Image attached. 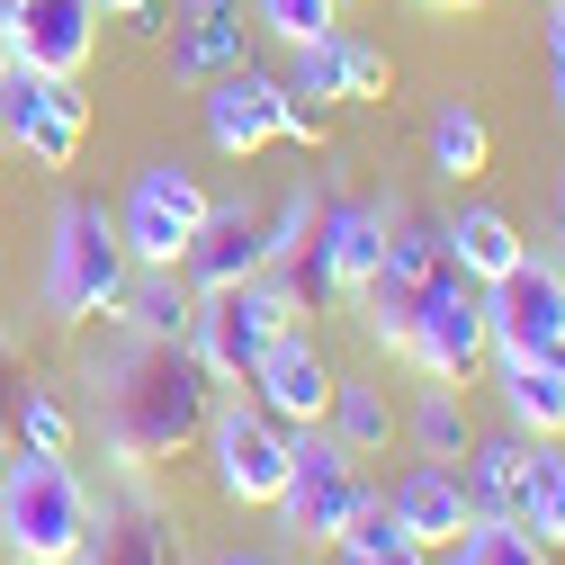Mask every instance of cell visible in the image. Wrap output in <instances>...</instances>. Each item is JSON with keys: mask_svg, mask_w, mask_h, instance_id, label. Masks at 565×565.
<instances>
[{"mask_svg": "<svg viewBox=\"0 0 565 565\" xmlns=\"http://www.w3.org/2000/svg\"><path fill=\"white\" fill-rule=\"evenodd\" d=\"M82 386L99 404V440H108L117 476H153V467L189 458L206 431V404H216V377L180 341H135L117 315L90 323V341H82Z\"/></svg>", "mask_w": 565, "mask_h": 565, "instance_id": "cell-1", "label": "cell"}, {"mask_svg": "<svg viewBox=\"0 0 565 565\" xmlns=\"http://www.w3.org/2000/svg\"><path fill=\"white\" fill-rule=\"evenodd\" d=\"M126 288H135V260L117 243V216L99 198H63L45 216V252H36V306L63 332H90L126 306Z\"/></svg>", "mask_w": 565, "mask_h": 565, "instance_id": "cell-2", "label": "cell"}, {"mask_svg": "<svg viewBox=\"0 0 565 565\" xmlns=\"http://www.w3.org/2000/svg\"><path fill=\"white\" fill-rule=\"evenodd\" d=\"M90 539V484L73 449L0 458V565H73Z\"/></svg>", "mask_w": 565, "mask_h": 565, "instance_id": "cell-3", "label": "cell"}, {"mask_svg": "<svg viewBox=\"0 0 565 565\" xmlns=\"http://www.w3.org/2000/svg\"><path fill=\"white\" fill-rule=\"evenodd\" d=\"M395 360H404L413 377H431V386H476V377L493 369L484 288H476L458 260H440V269L413 288V315H404V350H395Z\"/></svg>", "mask_w": 565, "mask_h": 565, "instance_id": "cell-4", "label": "cell"}, {"mask_svg": "<svg viewBox=\"0 0 565 565\" xmlns=\"http://www.w3.org/2000/svg\"><path fill=\"white\" fill-rule=\"evenodd\" d=\"M288 323H306L297 315V297L278 288V269H260V278H234V288H206L198 297V315H189V332H180V350L216 377V386H243L252 377V360L288 332Z\"/></svg>", "mask_w": 565, "mask_h": 565, "instance_id": "cell-5", "label": "cell"}, {"mask_svg": "<svg viewBox=\"0 0 565 565\" xmlns=\"http://www.w3.org/2000/svg\"><path fill=\"white\" fill-rule=\"evenodd\" d=\"M206 180H198V162H180V153H153V162H135L126 171V189H117V243H126V260L135 269H180V252H189V234L206 225Z\"/></svg>", "mask_w": 565, "mask_h": 565, "instance_id": "cell-6", "label": "cell"}, {"mask_svg": "<svg viewBox=\"0 0 565 565\" xmlns=\"http://www.w3.org/2000/svg\"><path fill=\"white\" fill-rule=\"evenodd\" d=\"M206 484H216V503L234 512H269L278 484H288V422H269L252 395H216L206 404Z\"/></svg>", "mask_w": 565, "mask_h": 565, "instance_id": "cell-7", "label": "cell"}, {"mask_svg": "<svg viewBox=\"0 0 565 565\" xmlns=\"http://www.w3.org/2000/svg\"><path fill=\"white\" fill-rule=\"evenodd\" d=\"M0 145L28 153L36 171H73L82 145H90V90H82V73L10 63V82H0Z\"/></svg>", "mask_w": 565, "mask_h": 565, "instance_id": "cell-8", "label": "cell"}, {"mask_svg": "<svg viewBox=\"0 0 565 565\" xmlns=\"http://www.w3.org/2000/svg\"><path fill=\"white\" fill-rule=\"evenodd\" d=\"M360 467H350V449L323 431V422H306V431H288V484H278V539L288 547H332L350 503H360Z\"/></svg>", "mask_w": 565, "mask_h": 565, "instance_id": "cell-9", "label": "cell"}, {"mask_svg": "<svg viewBox=\"0 0 565 565\" xmlns=\"http://www.w3.org/2000/svg\"><path fill=\"white\" fill-rule=\"evenodd\" d=\"M484 341H493V360H565V269H556V252H521L503 278H484Z\"/></svg>", "mask_w": 565, "mask_h": 565, "instance_id": "cell-10", "label": "cell"}, {"mask_svg": "<svg viewBox=\"0 0 565 565\" xmlns=\"http://www.w3.org/2000/svg\"><path fill=\"white\" fill-rule=\"evenodd\" d=\"M332 350L306 332V323H288L260 360H252V377H243V395L269 413V422H288V431H306V422H323V404H332Z\"/></svg>", "mask_w": 565, "mask_h": 565, "instance_id": "cell-11", "label": "cell"}, {"mask_svg": "<svg viewBox=\"0 0 565 565\" xmlns=\"http://www.w3.org/2000/svg\"><path fill=\"white\" fill-rule=\"evenodd\" d=\"M198 90H206L198 117H206V153H216V162H252L260 145H278V99H288V82L260 73L252 54L234 63V73L198 82Z\"/></svg>", "mask_w": 565, "mask_h": 565, "instance_id": "cell-12", "label": "cell"}, {"mask_svg": "<svg viewBox=\"0 0 565 565\" xmlns=\"http://www.w3.org/2000/svg\"><path fill=\"white\" fill-rule=\"evenodd\" d=\"M260 269H269V216L252 198H216L206 225L189 234V252H180V278L206 297V288H234V278H260Z\"/></svg>", "mask_w": 565, "mask_h": 565, "instance_id": "cell-13", "label": "cell"}, {"mask_svg": "<svg viewBox=\"0 0 565 565\" xmlns=\"http://www.w3.org/2000/svg\"><path fill=\"white\" fill-rule=\"evenodd\" d=\"M377 493H386V512L404 521V539H413V547H449V539L476 521L467 484H458V458H404Z\"/></svg>", "mask_w": 565, "mask_h": 565, "instance_id": "cell-14", "label": "cell"}, {"mask_svg": "<svg viewBox=\"0 0 565 565\" xmlns=\"http://www.w3.org/2000/svg\"><path fill=\"white\" fill-rule=\"evenodd\" d=\"M0 45H10V63H36V73H82L99 45V0H19Z\"/></svg>", "mask_w": 565, "mask_h": 565, "instance_id": "cell-15", "label": "cell"}, {"mask_svg": "<svg viewBox=\"0 0 565 565\" xmlns=\"http://www.w3.org/2000/svg\"><path fill=\"white\" fill-rule=\"evenodd\" d=\"M82 565H171V530H162V503L145 493V476H126V493H90V539H82Z\"/></svg>", "mask_w": 565, "mask_h": 565, "instance_id": "cell-16", "label": "cell"}, {"mask_svg": "<svg viewBox=\"0 0 565 565\" xmlns=\"http://www.w3.org/2000/svg\"><path fill=\"white\" fill-rule=\"evenodd\" d=\"M503 512H512L530 539L565 547V440H530V431H521V467H512Z\"/></svg>", "mask_w": 565, "mask_h": 565, "instance_id": "cell-17", "label": "cell"}, {"mask_svg": "<svg viewBox=\"0 0 565 565\" xmlns=\"http://www.w3.org/2000/svg\"><path fill=\"white\" fill-rule=\"evenodd\" d=\"M493 386H503L512 431L565 440V360H493Z\"/></svg>", "mask_w": 565, "mask_h": 565, "instance_id": "cell-18", "label": "cell"}, {"mask_svg": "<svg viewBox=\"0 0 565 565\" xmlns=\"http://www.w3.org/2000/svg\"><path fill=\"white\" fill-rule=\"evenodd\" d=\"M395 404H386V386L377 377H332V404H323V431L350 449V458H386L395 449Z\"/></svg>", "mask_w": 565, "mask_h": 565, "instance_id": "cell-19", "label": "cell"}, {"mask_svg": "<svg viewBox=\"0 0 565 565\" xmlns=\"http://www.w3.org/2000/svg\"><path fill=\"white\" fill-rule=\"evenodd\" d=\"M440 234H449V260L476 278V288H484V278H503V269L530 252L503 206H458V216H440Z\"/></svg>", "mask_w": 565, "mask_h": 565, "instance_id": "cell-20", "label": "cell"}, {"mask_svg": "<svg viewBox=\"0 0 565 565\" xmlns=\"http://www.w3.org/2000/svg\"><path fill=\"white\" fill-rule=\"evenodd\" d=\"M234 63H243V10H225V19H189L180 10V28H171V82L180 90L234 73Z\"/></svg>", "mask_w": 565, "mask_h": 565, "instance_id": "cell-21", "label": "cell"}, {"mask_svg": "<svg viewBox=\"0 0 565 565\" xmlns=\"http://www.w3.org/2000/svg\"><path fill=\"white\" fill-rule=\"evenodd\" d=\"M189 315H198V288H189L180 269H135V288H126V306H117V323H126L135 341H180Z\"/></svg>", "mask_w": 565, "mask_h": 565, "instance_id": "cell-22", "label": "cell"}, {"mask_svg": "<svg viewBox=\"0 0 565 565\" xmlns=\"http://www.w3.org/2000/svg\"><path fill=\"white\" fill-rule=\"evenodd\" d=\"M431 565H556V547L530 539L512 512H476L449 547H431Z\"/></svg>", "mask_w": 565, "mask_h": 565, "instance_id": "cell-23", "label": "cell"}, {"mask_svg": "<svg viewBox=\"0 0 565 565\" xmlns=\"http://www.w3.org/2000/svg\"><path fill=\"white\" fill-rule=\"evenodd\" d=\"M395 440H413V458H467V440H476V422H467V386H431V377H422L413 413L395 422Z\"/></svg>", "mask_w": 565, "mask_h": 565, "instance_id": "cell-24", "label": "cell"}, {"mask_svg": "<svg viewBox=\"0 0 565 565\" xmlns=\"http://www.w3.org/2000/svg\"><path fill=\"white\" fill-rule=\"evenodd\" d=\"M422 153H431V180L458 189V180H476V171L493 162V126H484L467 99H449V108L431 117V135H422Z\"/></svg>", "mask_w": 565, "mask_h": 565, "instance_id": "cell-25", "label": "cell"}, {"mask_svg": "<svg viewBox=\"0 0 565 565\" xmlns=\"http://www.w3.org/2000/svg\"><path fill=\"white\" fill-rule=\"evenodd\" d=\"M512 467H521V431H476L467 458H458V484H467V503L476 512H503V493H512Z\"/></svg>", "mask_w": 565, "mask_h": 565, "instance_id": "cell-26", "label": "cell"}, {"mask_svg": "<svg viewBox=\"0 0 565 565\" xmlns=\"http://www.w3.org/2000/svg\"><path fill=\"white\" fill-rule=\"evenodd\" d=\"M288 82L297 99H315V108H332V99H350V63H341V28L332 36H315V45H288Z\"/></svg>", "mask_w": 565, "mask_h": 565, "instance_id": "cell-27", "label": "cell"}, {"mask_svg": "<svg viewBox=\"0 0 565 565\" xmlns=\"http://www.w3.org/2000/svg\"><path fill=\"white\" fill-rule=\"evenodd\" d=\"M10 440H19V449H73V413H63L54 386L19 377V395H10Z\"/></svg>", "mask_w": 565, "mask_h": 565, "instance_id": "cell-28", "label": "cell"}, {"mask_svg": "<svg viewBox=\"0 0 565 565\" xmlns=\"http://www.w3.org/2000/svg\"><path fill=\"white\" fill-rule=\"evenodd\" d=\"M252 28L278 36V45H315L341 28V0H252Z\"/></svg>", "mask_w": 565, "mask_h": 565, "instance_id": "cell-29", "label": "cell"}, {"mask_svg": "<svg viewBox=\"0 0 565 565\" xmlns=\"http://www.w3.org/2000/svg\"><path fill=\"white\" fill-rule=\"evenodd\" d=\"M341 63H350V99H386V90H395V63H386V45L350 36V28H341Z\"/></svg>", "mask_w": 565, "mask_h": 565, "instance_id": "cell-30", "label": "cell"}, {"mask_svg": "<svg viewBox=\"0 0 565 565\" xmlns=\"http://www.w3.org/2000/svg\"><path fill=\"white\" fill-rule=\"evenodd\" d=\"M278 135H288V145H323V135H332V108H315V99H278Z\"/></svg>", "mask_w": 565, "mask_h": 565, "instance_id": "cell-31", "label": "cell"}, {"mask_svg": "<svg viewBox=\"0 0 565 565\" xmlns=\"http://www.w3.org/2000/svg\"><path fill=\"white\" fill-rule=\"evenodd\" d=\"M99 10H108V19H126V28H153L171 0H99Z\"/></svg>", "mask_w": 565, "mask_h": 565, "instance_id": "cell-32", "label": "cell"}, {"mask_svg": "<svg viewBox=\"0 0 565 565\" xmlns=\"http://www.w3.org/2000/svg\"><path fill=\"white\" fill-rule=\"evenodd\" d=\"M332 565H431V547H386V556H332Z\"/></svg>", "mask_w": 565, "mask_h": 565, "instance_id": "cell-33", "label": "cell"}, {"mask_svg": "<svg viewBox=\"0 0 565 565\" xmlns=\"http://www.w3.org/2000/svg\"><path fill=\"white\" fill-rule=\"evenodd\" d=\"M10 395H19V360H10V341H0V422H10Z\"/></svg>", "mask_w": 565, "mask_h": 565, "instance_id": "cell-34", "label": "cell"}, {"mask_svg": "<svg viewBox=\"0 0 565 565\" xmlns=\"http://www.w3.org/2000/svg\"><path fill=\"white\" fill-rule=\"evenodd\" d=\"M547 63H565V0H547Z\"/></svg>", "mask_w": 565, "mask_h": 565, "instance_id": "cell-35", "label": "cell"}, {"mask_svg": "<svg viewBox=\"0 0 565 565\" xmlns=\"http://www.w3.org/2000/svg\"><path fill=\"white\" fill-rule=\"evenodd\" d=\"M547 99H556V117H565V63H547Z\"/></svg>", "mask_w": 565, "mask_h": 565, "instance_id": "cell-36", "label": "cell"}, {"mask_svg": "<svg viewBox=\"0 0 565 565\" xmlns=\"http://www.w3.org/2000/svg\"><path fill=\"white\" fill-rule=\"evenodd\" d=\"M413 10H440V19H458V10H476V0H413Z\"/></svg>", "mask_w": 565, "mask_h": 565, "instance_id": "cell-37", "label": "cell"}, {"mask_svg": "<svg viewBox=\"0 0 565 565\" xmlns=\"http://www.w3.org/2000/svg\"><path fill=\"white\" fill-rule=\"evenodd\" d=\"M216 565H269V556H252V547H225V556H216Z\"/></svg>", "mask_w": 565, "mask_h": 565, "instance_id": "cell-38", "label": "cell"}, {"mask_svg": "<svg viewBox=\"0 0 565 565\" xmlns=\"http://www.w3.org/2000/svg\"><path fill=\"white\" fill-rule=\"evenodd\" d=\"M556 225H565V162H556Z\"/></svg>", "mask_w": 565, "mask_h": 565, "instance_id": "cell-39", "label": "cell"}, {"mask_svg": "<svg viewBox=\"0 0 565 565\" xmlns=\"http://www.w3.org/2000/svg\"><path fill=\"white\" fill-rule=\"evenodd\" d=\"M0 82H10V45H0Z\"/></svg>", "mask_w": 565, "mask_h": 565, "instance_id": "cell-40", "label": "cell"}, {"mask_svg": "<svg viewBox=\"0 0 565 565\" xmlns=\"http://www.w3.org/2000/svg\"><path fill=\"white\" fill-rule=\"evenodd\" d=\"M10 10H19V0H0V28H10Z\"/></svg>", "mask_w": 565, "mask_h": 565, "instance_id": "cell-41", "label": "cell"}, {"mask_svg": "<svg viewBox=\"0 0 565 565\" xmlns=\"http://www.w3.org/2000/svg\"><path fill=\"white\" fill-rule=\"evenodd\" d=\"M556 565H565V547H556Z\"/></svg>", "mask_w": 565, "mask_h": 565, "instance_id": "cell-42", "label": "cell"}, {"mask_svg": "<svg viewBox=\"0 0 565 565\" xmlns=\"http://www.w3.org/2000/svg\"><path fill=\"white\" fill-rule=\"evenodd\" d=\"M556 269H565V252H556Z\"/></svg>", "mask_w": 565, "mask_h": 565, "instance_id": "cell-43", "label": "cell"}, {"mask_svg": "<svg viewBox=\"0 0 565 565\" xmlns=\"http://www.w3.org/2000/svg\"><path fill=\"white\" fill-rule=\"evenodd\" d=\"M73 565H82V556H73Z\"/></svg>", "mask_w": 565, "mask_h": 565, "instance_id": "cell-44", "label": "cell"}]
</instances>
